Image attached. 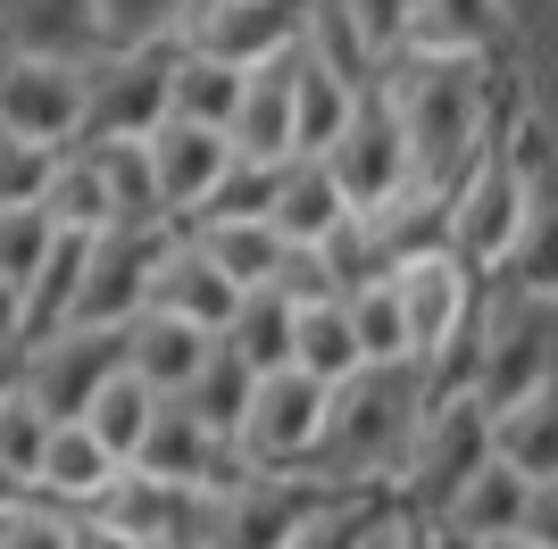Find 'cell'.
Masks as SVG:
<instances>
[{"label": "cell", "mask_w": 558, "mask_h": 549, "mask_svg": "<svg viewBox=\"0 0 558 549\" xmlns=\"http://www.w3.org/2000/svg\"><path fill=\"white\" fill-rule=\"evenodd\" d=\"M375 84H384L400 134H409L417 192H450L475 167V150L500 134V100H492L484 50H384Z\"/></svg>", "instance_id": "cell-1"}, {"label": "cell", "mask_w": 558, "mask_h": 549, "mask_svg": "<svg viewBox=\"0 0 558 549\" xmlns=\"http://www.w3.org/2000/svg\"><path fill=\"white\" fill-rule=\"evenodd\" d=\"M434 400V375L417 358L400 366H359L350 383L326 391V434H317V457H308V483L326 491H392L400 457L417 441V416Z\"/></svg>", "instance_id": "cell-2"}, {"label": "cell", "mask_w": 558, "mask_h": 549, "mask_svg": "<svg viewBox=\"0 0 558 549\" xmlns=\"http://www.w3.org/2000/svg\"><path fill=\"white\" fill-rule=\"evenodd\" d=\"M534 167H542L534 134H525V125H500V134L475 150V167L450 183V251L475 274H492L517 251V233H525V217H534V200H542Z\"/></svg>", "instance_id": "cell-3"}, {"label": "cell", "mask_w": 558, "mask_h": 549, "mask_svg": "<svg viewBox=\"0 0 558 549\" xmlns=\"http://www.w3.org/2000/svg\"><path fill=\"white\" fill-rule=\"evenodd\" d=\"M558 375V300L542 292H509L475 308V350H466V391L484 408H509L525 391H542Z\"/></svg>", "instance_id": "cell-4"}, {"label": "cell", "mask_w": 558, "mask_h": 549, "mask_svg": "<svg viewBox=\"0 0 558 549\" xmlns=\"http://www.w3.org/2000/svg\"><path fill=\"white\" fill-rule=\"evenodd\" d=\"M484 457H492V408L475 400V391H434L425 416H417V441H409V457H400V483H392L400 516L434 525V516L450 508V491H459Z\"/></svg>", "instance_id": "cell-5"}, {"label": "cell", "mask_w": 558, "mask_h": 549, "mask_svg": "<svg viewBox=\"0 0 558 549\" xmlns=\"http://www.w3.org/2000/svg\"><path fill=\"white\" fill-rule=\"evenodd\" d=\"M392 300H400V333H409V358L425 375H442L459 358V342L475 333V308H484V274L466 267L459 251H417L392 267Z\"/></svg>", "instance_id": "cell-6"}, {"label": "cell", "mask_w": 558, "mask_h": 549, "mask_svg": "<svg viewBox=\"0 0 558 549\" xmlns=\"http://www.w3.org/2000/svg\"><path fill=\"white\" fill-rule=\"evenodd\" d=\"M117 366H125V325H117V333H100V325H59V333H34V342L17 350V391L50 425H75Z\"/></svg>", "instance_id": "cell-7"}, {"label": "cell", "mask_w": 558, "mask_h": 549, "mask_svg": "<svg viewBox=\"0 0 558 549\" xmlns=\"http://www.w3.org/2000/svg\"><path fill=\"white\" fill-rule=\"evenodd\" d=\"M317 434H326V383H308L301 366H276V375H258V391H251V416H242V434H233V457H242L251 475H308Z\"/></svg>", "instance_id": "cell-8"}, {"label": "cell", "mask_w": 558, "mask_h": 549, "mask_svg": "<svg viewBox=\"0 0 558 549\" xmlns=\"http://www.w3.org/2000/svg\"><path fill=\"white\" fill-rule=\"evenodd\" d=\"M167 68H175V42L84 59V125H75V142H142L150 125H167Z\"/></svg>", "instance_id": "cell-9"}, {"label": "cell", "mask_w": 558, "mask_h": 549, "mask_svg": "<svg viewBox=\"0 0 558 549\" xmlns=\"http://www.w3.org/2000/svg\"><path fill=\"white\" fill-rule=\"evenodd\" d=\"M333 491L308 475H233L226 491H209V533L201 549H292L301 525L326 508Z\"/></svg>", "instance_id": "cell-10"}, {"label": "cell", "mask_w": 558, "mask_h": 549, "mask_svg": "<svg viewBox=\"0 0 558 549\" xmlns=\"http://www.w3.org/2000/svg\"><path fill=\"white\" fill-rule=\"evenodd\" d=\"M326 159V175L342 183V200L350 208H384V200H400L409 192V134H400V117H392V100H384V84H367L359 100H350V117H342V134L317 150Z\"/></svg>", "instance_id": "cell-11"}, {"label": "cell", "mask_w": 558, "mask_h": 549, "mask_svg": "<svg viewBox=\"0 0 558 549\" xmlns=\"http://www.w3.org/2000/svg\"><path fill=\"white\" fill-rule=\"evenodd\" d=\"M167 233H134V225H109L93 233V258H84V283H75L68 300V325H100V333H117V325H134L142 308H150V274H159V251Z\"/></svg>", "instance_id": "cell-12"}, {"label": "cell", "mask_w": 558, "mask_h": 549, "mask_svg": "<svg viewBox=\"0 0 558 549\" xmlns=\"http://www.w3.org/2000/svg\"><path fill=\"white\" fill-rule=\"evenodd\" d=\"M301 25H308V0H201L175 42L201 50V59H226V68H267L301 42Z\"/></svg>", "instance_id": "cell-13"}, {"label": "cell", "mask_w": 558, "mask_h": 549, "mask_svg": "<svg viewBox=\"0 0 558 549\" xmlns=\"http://www.w3.org/2000/svg\"><path fill=\"white\" fill-rule=\"evenodd\" d=\"M93 516L117 525L125 541H142V549H201V533H209V491H184V483H159V475H142V466H125L93 500Z\"/></svg>", "instance_id": "cell-14"}, {"label": "cell", "mask_w": 558, "mask_h": 549, "mask_svg": "<svg viewBox=\"0 0 558 549\" xmlns=\"http://www.w3.org/2000/svg\"><path fill=\"white\" fill-rule=\"evenodd\" d=\"M84 125V68L68 59H0V134L68 150Z\"/></svg>", "instance_id": "cell-15"}, {"label": "cell", "mask_w": 558, "mask_h": 549, "mask_svg": "<svg viewBox=\"0 0 558 549\" xmlns=\"http://www.w3.org/2000/svg\"><path fill=\"white\" fill-rule=\"evenodd\" d=\"M142 150H150V183H159L167 225H192V217L209 208V192L226 183V167H233V134H217V125H184V117L150 125Z\"/></svg>", "instance_id": "cell-16"}, {"label": "cell", "mask_w": 558, "mask_h": 549, "mask_svg": "<svg viewBox=\"0 0 558 549\" xmlns=\"http://www.w3.org/2000/svg\"><path fill=\"white\" fill-rule=\"evenodd\" d=\"M125 466H142V475H159V483H184V491H226L233 475H251V466L233 457V441L201 434V416L175 408V400H159L150 434H142V450L125 457Z\"/></svg>", "instance_id": "cell-17"}, {"label": "cell", "mask_w": 558, "mask_h": 549, "mask_svg": "<svg viewBox=\"0 0 558 549\" xmlns=\"http://www.w3.org/2000/svg\"><path fill=\"white\" fill-rule=\"evenodd\" d=\"M150 308L201 325V333H226L233 308H242V283H226V274L201 258V242L175 225V233H167V251H159V274H150Z\"/></svg>", "instance_id": "cell-18"}, {"label": "cell", "mask_w": 558, "mask_h": 549, "mask_svg": "<svg viewBox=\"0 0 558 549\" xmlns=\"http://www.w3.org/2000/svg\"><path fill=\"white\" fill-rule=\"evenodd\" d=\"M0 59H100L93 0H0Z\"/></svg>", "instance_id": "cell-19"}, {"label": "cell", "mask_w": 558, "mask_h": 549, "mask_svg": "<svg viewBox=\"0 0 558 549\" xmlns=\"http://www.w3.org/2000/svg\"><path fill=\"white\" fill-rule=\"evenodd\" d=\"M525 491H534V483L517 475V466L484 457V466H475V475L450 491V508H442V516H434L425 533H434L442 549H466V541H509V533L525 525Z\"/></svg>", "instance_id": "cell-20"}, {"label": "cell", "mask_w": 558, "mask_h": 549, "mask_svg": "<svg viewBox=\"0 0 558 549\" xmlns=\"http://www.w3.org/2000/svg\"><path fill=\"white\" fill-rule=\"evenodd\" d=\"M117 475H125V466H117V457L93 441V425L75 416V425H50V441H43V457H34L25 491H34V500H50V508H68V516H84V508H93Z\"/></svg>", "instance_id": "cell-21"}, {"label": "cell", "mask_w": 558, "mask_h": 549, "mask_svg": "<svg viewBox=\"0 0 558 549\" xmlns=\"http://www.w3.org/2000/svg\"><path fill=\"white\" fill-rule=\"evenodd\" d=\"M233 159H301L292 134V50L267 68H242V100H233Z\"/></svg>", "instance_id": "cell-22"}, {"label": "cell", "mask_w": 558, "mask_h": 549, "mask_svg": "<svg viewBox=\"0 0 558 549\" xmlns=\"http://www.w3.org/2000/svg\"><path fill=\"white\" fill-rule=\"evenodd\" d=\"M217 333H201V325L184 317H159V308H142L134 325H125V375H134L142 391H159V400H175V391L201 375V358H209Z\"/></svg>", "instance_id": "cell-23"}, {"label": "cell", "mask_w": 558, "mask_h": 549, "mask_svg": "<svg viewBox=\"0 0 558 549\" xmlns=\"http://www.w3.org/2000/svg\"><path fill=\"white\" fill-rule=\"evenodd\" d=\"M192 242H201V258H209L226 283H242V292H267L283 267V233L267 225V217H192Z\"/></svg>", "instance_id": "cell-24"}, {"label": "cell", "mask_w": 558, "mask_h": 549, "mask_svg": "<svg viewBox=\"0 0 558 549\" xmlns=\"http://www.w3.org/2000/svg\"><path fill=\"white\" fill-rule=\"evenodd\" d=\"M492 457L517 466L525 483H550L558 475V375L509 408H492Z\"/></svg>", "instance_id": "cell-25"}, {"label": "cell", "mask_w": 558, "mask_h": 549, "mask_svg": "<svg viewBox=\"0 0 558 549\" xmlns=\"http://www.w3.org/2000/svg\"><path fill=\"white\" fill-rule=\"evenodd\" d=\"M350 217L342 183L326 175V159H283V183H276V208H267V225L292 242V251H317L333 225Z\"/></svg>", "instance_id": "cell-26"}, {"label": "cell", "mask_w": 558, "mask_h": 549, "mask_svg": "<svg viewBox=\"0 0 558 549\" xmlns=\"http://www.w3.org/2000/svg\"><path fill=\"white\" fill-rule=\"evenodd\" d=\"M359 91L367 84H342L326 59H308V50L292 42V134H301V159H317V150L342 134V117H350Z\"/></svg>", "instance_id": "cell-27"}, {"label": "cell", "mask_w": 558, "mask_h": 549, "mask_svg": "<svg viewBox=\"0 0 558 549\" xmlns=\"http://www.w3.org/2000/svg\"><path fill=\"white\" fill-rule=\"evenodd\" d=\"M292 366H301L308 383H350L359 375V333H350V317H342V300H308V308H292Z\"/></svg>", "instance_id": "cell-28"}, {"label": "cell", "mask_w": 558, "mask_h": 549, "mask_svg": "<svg viewBox=\"0 0 558 549\" xmlns=\"http://www.w3.org/2000/svg\"><path fill=\"white\" fill-rule=\"evenodd\" d=\"M251 391H258V375H251L242 358H233L226 342H209L201 375H192V383L175 391V408H192V416H201V434L233 441V434H242V416H251Z\"/></svg>", "instance_id": "cell-29"}, {"label": "cell", "mask_w": 558, "mask_h": 549, "mask_svg": "<svg viewBox=\"0 0 558 549\" xmlns=\"http://www.w3.org/2000/svg\"><path fill=\"white\" fill-rule=\"evenodd\" d=\"M233 100H242V68L226 59H201V50L175 42V68H167V117H184V125H233Z\"/></svg>", "instance_id": "cell-30"}, {"label": "cell", "mask_w": 558, "mask_h": 549, "mask_svg": "<svg viewBox=\"0 0 558 549\" xmlns=\"http://www.w3.org/2000/svg\"><path fill=\"white\" fill-rule=\"evenodd\" d=\"M217 342L251 366V375L292 366V300H283V292H242V308H233V325L217 333Z\"/></svg>", "instance_id": "cell-31"}, {"label": "cell", "mask_w": 558, "mask_h": 549, "mask_svg": "<svg viewBox=\"0 0 558 549\" xmlns=\"http://www.w3.org/2000/svg\"><path fill=\"white\" fill-rule=\"evenodd\" d=\"M492 34H500V9H492V0H417L400 50H484L492 59Z\"/></svg>", "instance_id": "cell-32"}, {"label": "cell", "mask_w": 558, "mask_h": 549, "mask_svg": "<svg viewBox=\"0 0 558 549\" xmlns=\"http://www.w3.org/2000/svg\"><path fill=\"white\" fill-rule=\"evenodd\" d=\"M100 159V175H109V208H117V225H134V233H159L167 225V208H159V183H150V150L142 142H84Z\"/></svg>", "instance_id": "cell-33"}, {"label": "cell", "mask_w": 558, "mask_h": 549, "mask_svg": "<svg viewBox=\"0 0 558 549\" xmlns=\"http://www.w3.org/2000/svg\"><path fill=\"white\" fill-rule=\"evenodd\" d=\"M150 416H159V391H142L134 375L117 366L109 383L93 391V408H84V425H93V441H100V450L117 457V466H125V457L142 450V434H150Z\"/></svg>", "instance_id": "cell-34"}, {"label": "cell", "mask_w": 558, "mask_h": 549, "mask_svg": "<svg viewBox=\"0 0 558 549\" xmlns=\"http://www.w3.org/2000/svg\"><path fill=\"white\" fill-rule=\"evenodd\" d=\"M192 9H201V0H93L100 50H150V42H175Z\"/></svg>", "instance_id": "cell-35"}, {"label": "cell", "mask_w": 558, "mask_h": 549, "mask_svg": "<svg viewBox=\"0 0 558 549\" xmlns=\"http://www.w3.org/2000/svg\"><path fill=\"white\" fill-rule=\"evenodd\" d=\"M500 283L509 292H542V300H558V200L542 192L534 200V217H525V233H517V251L500 258Z\"/></svg>", "instance_id": "cell-36"}, {"label": "cell", "mask_w": 558, "mask_h": 549, "mask_svg": "<svg viewBox=\"0 0 558 549\" xmlns=\"http://www.w3.org/2000/svg\"><path fill=\"white\" fill-rule=\"evenodd\" d=\"M342 317H350V333H359V358H367V366H400V358H409L392 274H384V283H359V292H342Z\"/></svg>", "instance_id": "cell-37"}, {"label": "cell", "mask_w": 558, "mask_h": 549, "mask_svg": "<svg viewBox=\"0 0 558 549\" xmlns=\"http://www.w3.org/2000/svg\"><path fill=\"white\" fill-rule=\"evenodd\" d=\"M50 175H59V150H50V142L0 134V208H43Z\"/></svg>", "instance_id": "cell-38"}, {"label": "cell", "mask_w": 558, "mask_h": 549, "mask_svg": "<svg viewBox=\"0 0 558 549\" xmlns=\"http://www.w3.org/2000/svg\"><path fill=\"white\" fill-rule=\"evenodd\" d=\"M276 183H283V159H233L201 217H267V208H276Z\"/></svg>", "instance_id": "cell-39"}, {"label": "cell", "mask_w": 558, "mask_h": 549, "mask_svg": "<svg viewBox=\"0 0 558 549\" xmlns=\"http://www.w3.org/2000/svg\"><path fill=\"white\" fill-rule=\"evenodd\" d=\"M50 217L43 208H0V283H34V267H43V251H50Z\"/></svg>", "instance_id": "cell-40"}, {"label": "cell", "mask_w": 558, "mask_h": 549, "mask_svg": "<svg viewBox=\"0 0 558 549\" xmlns=\"http://www.w3.org/2000/svg\"><path fill=\"white\" fill-rule=\"evenodd\" d=\"M43 441H50V416L9 383V391H0V466L25 483V475H34V457H43Z\"/></svg>", "instance_id": "cell-41"}, {"label": "cell", "mask_w": 558, "mask_h": 549, "mask_svg": "<svg viewBox=\"0 0 558 549\" xmlns=\"http://www.w3.org/2000/svg\"><path fill=\"white\" fill-rule=\"evenodd\" d=\"M0 549H68V508H50L25 491L9 516H0Z\"/></svg>", "instance_id": "cell-42"}, {"label": "cell", "mask_w": 558, "mask_h": 549, "mask_svg": "<svg viewBox=\"0 0 558 549\" xmlns=\"http://www.w3.org/2000/svg\"><path fill=\"white\" fill-rule=\"evenodd\" d=\"M409 9H417V0H342V17L367 34L375 59H384V50H400V34H409Z\"/></svg>", "instance_id": "cell-43"}, {"label": "cell", "mask_w": 558, "mask_h": 549, "mask_svg": "<svg viewBox=\"0 0 558 549\" xmlns=\"http://www.w3.org/2000/svg\"><path fill=\"white\" fill-rule=\"evenodd\" d=\"M517 541H534V549H558V475L525 491V525H517Z\"/></svg>", "instance_id": "cell-44"}, {"label": "cell", "mask_w": 558, "mask_h": 549, "mask_svg": "<svg viewBox=\"0 0 558 549\" xmlns=\"http://www.w3.org/2000/svg\"><path fill=\"white\" fill-rule=\"evenodd\" d=\"M68 549H142V541H125L117 525H100L93 508H84V516H68Z\"/></svg>", "instance_id": "cell-45"}, {"label": "cell", "mask_w": 558, "mask_h": 549, "mask_svg": "<svg viewBox=\"0 0 558 549\" xmlns=\"http://www.w3.org/2000/svg\"><path fill=\"white\" fill-rule=\"evenodd\" d=\"M0 350H25V292L0 283Z\"/></svg>", "instance_id": "cell-46"}, {"label": "cell", "mask_w": 558, "mask_h": 549, "mask_svg": "<svg viewBox=\"0 0 558 549\" xmlns=\"http://www.w3.org/2000/svg\"><path fill=\"white\" fill-rule=\"evenodd\" d=\"M17 383V350H0V391Z\"/></svg>", "instance_id": "cell-47"}, {"label": "cell", "mask_w": 558, "mask_h": 549, "mask_svg": "<svg viewBox=\"0 0 558 549\" xmlns=\"http://www.w3.org/2000/svg\"><path fill=\"white\" fill-rule=\"evenodd\" d=\"M466 549H534V541H517V533H509V541H466Z\"/></svg>", "instance_id": "cell-48"}]
</instances>
